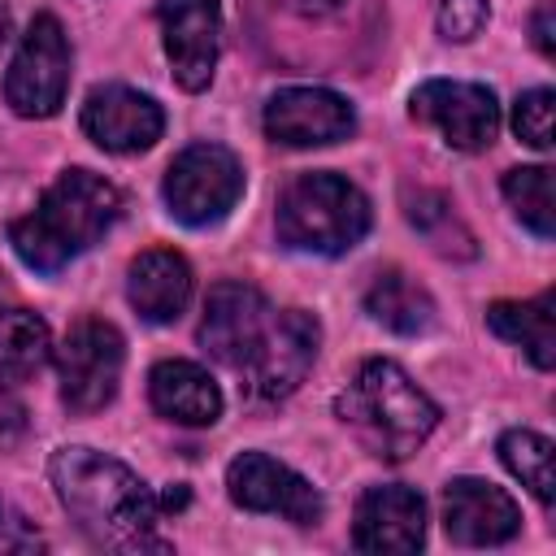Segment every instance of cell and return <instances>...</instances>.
<instances>
[{
	"mask_svg": "<svg viewBox=\"0 0 556 556\" xmlns=\"http://www.w3.org/2000/svg\"><path fill=\"white\" fill-rule=\"evenodd\" d=\"M48 473L56 500L96 547L126 556L169 552V543L156 534V513H161L156 495L117 456H104L96 447H61Z\"/></svg>",
	"mask_w": 556,
	"mask_h": 556,
	"instance_id": "1",
	"label": "cell"
},
{
	"mask_svg": "<svg viewBox=\"0 0 556 556\" xmlns=\"http://www.w3.org/2000/svg\"><path fill=\"white\" fill-rule=\"evenodd\" d=\"M117 217H122V191L109 178L91 169H65L43 191V200L9 226V243L30 269L56 274L96 239H104Z\"/></svg>",
	"mask_w": 556,
	"mask_h": 556,
	"instance_id": "2",
	"label": "cell"
},
{
	"mask_svg": "<svg viewBox=\"0 0 556 556\" xmlns=\"http://www.w3.org/2000/svg\"><path fill=\"white\" fill-rule=\"evenodd\" d=\"M334 413L378 460H408L439 426V404L395 361L382 356L352 374L334 400Z\"/></svg>",
	"mask_w": 556,
	"mask_h": 556,
	"instance_id": "3",
	"label": "cell"
},
{
	"mask_svg": "<svg viewBox=\"0 0 556 556\" xmlns=\"http://www.w3.org/2000/svg\"><path fill=\"white\" fill-rule=\"evenodd\" d=\"M274 222H278V239L291 252L343 256L369 230V200L343 174L313 169L282 187Z\"/></svg>",
	"mask_w": 556,
	"mask_h": 556,
	"instance_id": "4",
	"label": "cell"
},
{
	"mask_svg": "<svg viewBox=\"0 0 556 556\" xmlns=\"http://www.w3.org/2000/svg\"><path fill=\"white\" fill-rule=\"evenodd\" d=\"M161 195L182 226H213L243 195V165L222 143H191L169 161Z\"/></svg>",
	"mask_w": 556,
	"mask_h": 556,
	"instance_id": "5",
	"label": "cell"
},
{
	"mask_svg": "<svg viewBox=\"0 0 556 556\" xmlns=\"http://www.w3.org/2000/svg\"><path fill=\"white\" fill-rule=\"evenodd\" d=\"M122 365H126V343L117 326L104 317H78L56 348V378L70 413H100L117 395Z\"/></svg>",
	"mask_w": 556,
	"mask_h": 556,
	"instance_id": "6",
	"label": "cell"
},
{
	"mask_svg": "<svg viewBox=\"0 0 556 556\" xmlns=\"http://www.w3.org/2000/svg\"><path fill=\"white\" fill-rule=\"evenodd\" d=\"M70 91V39L52 13H39L22 35L9 74L4 100L17 117H52Z\"/></svg>",
	"mask_w": 556,
	"mask_h": 556,
	"instance_id": "7",
	"label": "cell"
},
{
	"mask_svg": "<svg viewBox=\"0 0 556 556\" xmlns=\"http://www.w3.org/2000/svg\"><path fill=\"white\" fill-rule=\"evenodd\" d=\"M274 304L252 287V282H217L204 300V317H200V343L213 361L243 369L256 348L265 343L269 326H274Z\"/></svg>",
	"mask_w": 556,
	"mask_h": 556,
	"instance_id": "8",
	"label": "cell"
},
{
	"mask_svg": "<svg viewBox=\"0 0 556 556\" xmlns=\"http://www.w3.org/2000/svg\"><path fill=\"white\" fill-rule=\"evenodd\" d=\"M408 109L417 122L434 126L460 152H482L500 135V104H495V91L482 83L430 78L413 91Z\"/></svg>",
	"mask_w": 556,
	"mask_h": 556,
	"instance_id": "9",
	"label": "cell"
},
{
	"mask_svg": "<svg viewBox=\"0 0 556 556\" xmlns=\"http://www.w3.org/2000/svg\"><path fill=\"white\" fill-rule=\"evenodd\" d=\"M317 343H321L317 317H308L304 308H278V313H274V326H269V334H265V343H261L256 356L239 369L248 395H252V400H287V395L304 382V374L313 369Z\"/></svg>",
	"mask_w": 556,
	"mask_h": 556,
	"instance_id": "10",
	"label": "cell"
},
{
	"mask_svg": "<svg viewBox=\"0 0 556 556\" xmlns=\"http://www.w3.org/2000/svg\"><path fill=\"white\" fill-rule=\"evenodd\" d=\"M226 491L239 508L248 513H278L295 526H317L326 513V500L308 478H300L291 465L265 456V452H243L226 469Z\"/></svg>",
	"mask_w": 556,
	"mask_h": 556,
	"instance_id": "11",
	"label": "cell"
},
{
	"mask_svg": "<svg viewBox=\"0 0 556 556\" xmlns=\"http://www.w3.org/2000/svg\"><path fill=\"white\" fill-rule=\"evenodd\" d=\"M161 43L182 91H204L222 52V9L217 0H156Z\"/></svg>",
	"mask_w": 556,
	"mask_h": 556,
	"instance_id": "12",
	"label": "cell"
},
{
	"mask_svg": "<svg viewBox=\"0 0 556 556\" xmlns=\"http://www.w3.org/2000/svg\"><path fill=\"white\" fill-rule=\"evenodd\" d=\"M356 130V113L339 91L282 87L265 104V135L287 148H326Z\"/></svg>",
	"mask_w": 556,
	"mask_h": 556,
	"instance_id": "13",
	"label": "cell"
},
{
	"mask_svg": "<svg viewBox=\"0 0 556 556\" xmlns=\"http://www.w3.org/2000/svg\"><path fill=\"white\" fill-rule=\"evenodd\" d=\"M83 130L96 148L126 156V152H143L161 139L165 113L152 96H143L135 87H122V83H109V87H96L83 100Z\"/></svg>",
	"mask_w": 556,
	"mask_h": 556,
	"instance_id": "14",
	"label": "cell"
},
{
	"mask_svg": "<svg viewBox=\"0 0 556 556\" xmlns=\"http://www.w3.org/2000/svg\"><path fill=\"white\" fill-rule=\"evenodd\" d=\"M352 543L374 556H408L426 543V504L413 486L387 482L356 500Z\"/></svg>",
	"mask_w": 556,
	"mask_h": 556,
	"instance_id": "15",
	"label": "cell"
},
{
	"mask_svg": "<svg viewBox=\"0 0 556 556\" xmlns=\"http://www.w3.org/2000/svg\"><path fill=\"white\" fill-rule=\"evenodd\" d=\"M443 530L465 547H495L521 530V508L495 482L452 478L443 486Z\"/></svg>",
	"mask_w": 556,
	"mask_h": 556,
	"instance_id": "16",
	"label": "cell"
},
{
	"mask_svg": "<svg viewBox=\"0 0 556 556\" xmlns=\"http://www.w3.org/2000/svg\"><path fill=\"white\" fill-rule=\"evenodd\" d=\"M126 300L143 321H178L191 300V265L174 248H148L126 269Z\"/></svg>",
	"mask_w": 556,
	"mask_h": 556,
	"instance_id": "17",
	"label": "cell"
},
{
	"mask_svg": "<svg viewBox=\"0 0 556 556\" xmlns=\"http://www.w3.org/2000/svg\"><path fill=\"white\" fill-rule=\"evenodd\" d=\"M148 400L178 426H213L222 417V391L195 361H156L148 374Z\"/></svg>",
	"mask_w": 556,
	"mask_h": 556,
	"instance_id": "18",
	"label": "cell"
},
{
	"mask_svg": "<svg viewBox=\"0 0 556 556\" xmlns=\"http://www.w3.org/2000/svg\"><path fill=\"white\" fill-rule=\"evenodd\" d=\"M486 326L517 343L539 369L556 365V295L543 291L534 300H495L486 308Z\"/></svg>",
	"mask_w": 556,
	"mask_h": 556,
	"instance_id": "19",
	"label": "cell"
},
{
	"mask_svg": "<svg viewBox=\"0 0 556 556\" xmlns=\"http://www.w3.org/2000/svg\"><path fill=\"white\" fill-rule=\"evenodd\" d=\"M365 313L395 334H426L434 326V300L404 269H378L365 291Z\"/></svg>",
	"mask_w": 556,
	"mask_h": 556,
	"instance_id": "20",
	"label": "cell"
},
{
	"mask_svg": "<svg viewBox=\"0 0 556 556\" xmlns=\"http://www.w3.org/2000/svg\"><path fill=\"white\" fill-rule=\"evenodd\" d=\"M52 356V334L48 321L30 308L0 304V382H22L30 378L43 361Z\"/></svg>",
	"mask_w": 556,
	"mask_h": 556,
	"instance_id": "21",
	"label": "cell"
},
{
	"mask_svg": "<svg viewBox=\"0 0 556 556\" xmlns=\"http://www.w3.org/2000/svg\"><path fill=\"white\" fill-rule=\"evenodd\" d=\"M408 208V222L426 235V243L439 252V256H460V261H469L478 248H473V235H469V226L460 222V213L452 208V200L443 195V191H417V195H408L404 200Z\"/></svg>",
	"mask_w": 556,
	"mask_h": 556,
	"instance_id": "22",
	"label": "cell"
},
{
	"mask_svg": "<svg viewBox=\"0 0 556 556\" xmlns=\"http://www.w3.org/2000/svg\"><path fill=\"white\" fill-rule=\"evenodd\" d=\"M500 460L508 465L513 478H521V486H530V495L547 508L556 500V473H552V439H543L539 430H504L500 434Z\"/></svg>",
	"mask_w": 556,
	"mask_h": 556,
	"instance_id": "23",
	"label": "cell"
},
{
	"mask_svg": "<svg viewBox=\"0 0 556 556\" xmlns=\"http://www.w3.org/2000/svg\"><path fill=\"white\" fill-rule=\"evenodd\" d=\"M504 200L513 204L517 222L530 226L539 239L556 235V195H552V169L547 165H521L504 174Z\"/></svg>",
	"mask_w": 556,
	"mask_h": 556,
	"instance_id": "24",
	"label": "cell"
},
{
	"mask_svg": "<svg viewBox=\"0 0 556 556\" xmlns=\"http://www.w3.org/2000/svg\"><path fill=\"white\" fill-rule=\"evenodd\" d=\"M552 87H534V91H521L517 96V109H513V130L521 143L547 152L552 148Z\"/></svg>",
	"mask_w": 556,
	"mask_h": 556,
	"instance_id": "25",
	"label": "cell"
},
{
	"mask_svg": "<svg viewBox=\"0 0 556 556\" xmlns=\"http://www.w3.org/2000/svg\"><path fill=\"white\" fill-rule=\"evenodd\" d=\"M486 26V0H439V35L447 43H469Z\"/></svg>",
	"mask_w": 556,
	"mask_h": 556,
	"instance_id": "26",
	"label": "cell"
},
{
	"mask_svg": "<svg viewBox=\"0 0 556 556\" xmlns=\"http://www.w3.org/2000/svg\"><path fill=\"white\" fill-rule=\"evenodd\" d=\"M43 547H48V539L35 530V521H26V513H17L9 500H0V556H30Z\"/></svg>",
	"mask_w": 556,
	"mask_h": 556,
	"instance_id": "27",
	"label": "cell"
},
{
	"mask_svg": "<svg viewBox=\"0 0 556 556\" xmlns=\"http://www.w3.org/2000/svg\"><path fill=\"white\" fill-rule=\"evenodd\" d=\"M22 439H26V408L9 391V382H0V456L13 452Z\"/></svg>",
	"mask_w": 556,
	"mask_h": 556,
	"instance_id": "28",
	"label": "cell"
},
{
	"mask_svg": "<svg viewBox=\"0 0 556 556\" xmlns=\"http://www.w3.org/2000/svg\"><path fill=\"white\" fill-rule=\"evenodd\" d=\"M534 48H539L543 56L556 52V43H552V0H543V4L534 9Z\"/></svg>",
	"mask_w": 556,
	"mask_h": 556,
	"instance_id": "29",
	"label": "cell"
},
{
	"mask_svg": "<svg viewBox=\"0 0 556 556\" xmlns=\"http://www.w3.org/2000/svg\"><path fill=\"white\" fill-rule=\"evenodd\" d=\"M343 0H291V9H300V13H308V17H326V13H334Z\"/></svg>",
	"mask_w": 556,
	"mask_h": 556,
	"instance_id": "30",
	"label": "cell"
},
{
	"mask_svg": "<svg viewBox=\"0 0 556 556\" xmlns=\"http://www.w3.org/2000/svg\"><path fill=\"white\" fill-rule=\"evenodd\" d=\"M4 39H9V9L0 4V43H4Z\"/></svg>",
	"mask_w": 556,
	"mask_h": 556,
	"instance_id": "31",
	"label": "cell"
},
{
	"mask_svg": "<svg viewBox=\"0 0 556 556\" xmlns=\"http://www.w3.org/2000/svg\"><path fill=\"white\" fill-rule=\"evenodd\" d=\"M0 295H4V274H0Z\"/></svg>",
	"mask_w": 556,
	"mask_h": 556,
	"instance_id": "32",
	"label": "cell"
}]
</instances>
